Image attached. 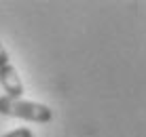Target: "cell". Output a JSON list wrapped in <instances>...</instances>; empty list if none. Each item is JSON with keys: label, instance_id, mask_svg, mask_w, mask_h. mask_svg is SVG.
<instances>
[{"label": "cell", "instance_id": "1", "mask_svg": "<svg viewBox=\"0 0 146 137\" xmlns=\"http://www.w3.org/2000/svg\"><path fill=\"white\" fill-rule=\"evenodd\" d=\"M0 114L11 116V118H21L30 123L47 124L53 120V110L38 101H28V99H13L2 95L0 97Z\"/></svg>", "mask_w": 146, "mask_h": 137}, {"label": "cell", "instance_id": "2", "mask_svg": "<svg viewBox=\"0 0 146 137\" xmlns=\"http://www.w3.org/2000/svg\"><path fill=\"white\" fill-rule=\"evenodd\" d=\"M0 87L4 89L7 97L23 99V93H26V89H23V82H21V78H19L17 70H15L11 63L4 65V68H0Z\"/></svg>", "mask_w": 146, "mask_h": 137}, {"label": "cell", "instance_id": "3", "mask_svg": "<svg viewBox=\"0 0 146 137\" xmlns=\"http://www.w3.org/2000/svg\"><path fill=\"white\" fill-rule=\"evenodd\" d=\"M2 137H34V133L28 126H19V129H13V131H9V133H4Z\"/></svg>", "mask_w": 146, "mask_h": 137}, {"label": "cell", "instance_id": "4", "mask_svg": "<svg viewBox=\"0 0 146 137\" xmlns=\"http://www.w3.org/2000/svg\"><path fill=\"white\" fill-rule=\"evenodd\" d=\"M9 63H11V57H9L7 49L2 47V42H0V68H4V65H9Z\"/></svg>", "mask_w": 146, "mask_h": 137}]
</instances>
